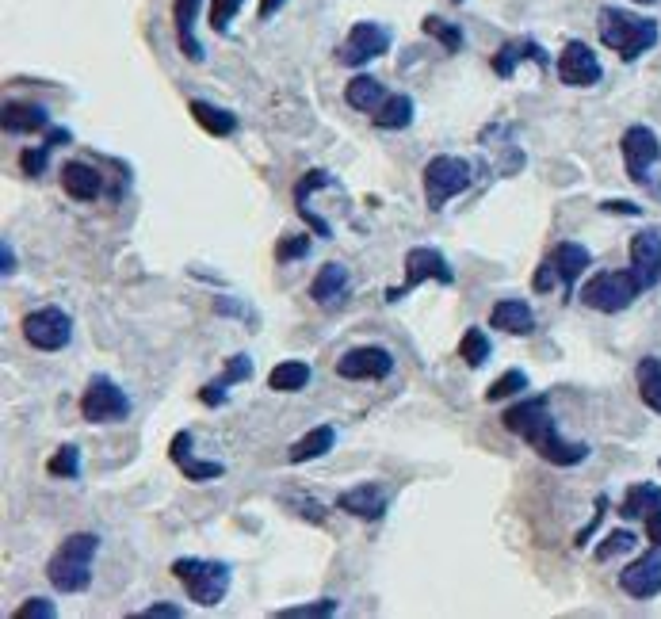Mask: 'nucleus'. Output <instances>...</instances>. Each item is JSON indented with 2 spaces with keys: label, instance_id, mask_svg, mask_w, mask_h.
Instances as JSON below:
<instances>
[{
  "label": "nucleus",
  "instance_id": "obj_24",
  "mask_svg": "<svg viewBox=\"0 0 661 619\" xmlns=\"http://www.w3.org/2000/svg\"><path fill=\"white\" fill-rule=\"evenodd\" d=\"M62 188H65V195H73L77 203H92L96 195L104 192V172L85 165V161H69L62 169Z\"/></svg>",
  "mask_w": 661,
  "mask_h": 619
},
{
  "label": "nucleus",
  "instance_id": "obj_14",
  "mask_svg": "<svg viewBox=\"0 0 661 619\" xmlns=\"http://www.w3.org/2000/svg\"><path fill=\"white\" fill-rule=\"evenodd\" d=\"M619 589L635 600H654L661 593V551H646L627 570H619Z\"/></svg>",
  "mask_w": 661,
  "mask_h": 619
},
{
  "label": "nucleus",
  "instance_id": "obj_48",
  "mask_svg": "<svg viewBox=\"0 0 661 619\" xmlns=\"http://www.w3.org/2000/svg\"><path fill=\"white\" fill-rule=\"evenodd\" d=\"M646 535H650V543H654V547H661V513L646 516Z\"/></svg>",
  "mask_w": 661,
  "mask_h": 619
},
{
  "label": "nucleus",
  "instance_id": "obj_5",
  "mask_svg": "<svg viewBox=\"0 0 661 619\" xmlns=\"http://www.w3.org/2000/svg\"><path fill=\"white\" fill-rule=\"evenodd\" d=\"M474 180L467 157H455V153H436L421 172V184H425V203L428 211H444L455 195H463Z\"/></svg>",
  "mask_w": 661,
  "mask_h": 619
},
{
  "label": "nucleus",
  "instance_id": "obj_20",
  "mask_svg": "<svg viewBox=\"0 0 661 619\" xmlns=\"http://www.w3.org/2000/svg\"><path fill=\"white\" fill-rule=\"evenodd\" d=\"M386 505H390V497H386V490L375 486V482L352 486V490H344L341 497H337V509H344V513L356 516V520H383Z\"/></svg>",
  "mask_w": 661,
  "mask_h": 619
},
{
  "label": "nucleus",
  "instance_id": "obj_31",
  "mask_svg": "<svg viewBox=\"0 0 661 619\" xmlns=\"http://www.w3.org/2000/svg\"><path fill=\"white\" fill-rule=\"evenodd\" d=\"M619 513L627 520H646V516L661 513V486H650V482L631 486L627 497H623V505H619Z\"/></svg>",
  "mask_w": 661,
  "mask_h": 619
},
{
  "label": "nucleus",
  "instance_id": "obj_45",
  "mask_svg": "<svg viewBox=\"0 0 661 619\" xmlns=\"http://www.w3.org/2000/svg\"><path fill=\"white\" fill-rule=\"evenodd\" d=\"M604 509H608V497H604V493H600L597 497V516H593V520H589V524H585V528H581V532H577V547H585V543H589V535L597 532V524H600V516H604Z\"/></svg>",
  "mask_w": 661,
  "mask_h": 619
},
{
  "label": "nucleus",
  "instance_id": "obj_40",
  "mask_svg": "<svg viewBox=\"0 0 661 619\" xmlns=\"http://www.w3.org/2000/svg\"><path fill=\"white\" fill-rule=\"evenodd\" d=\"M241 4H245V0H211V27L218 35H226V31L234 27Z\"/></svg>",
  "mask_w": 661,
  "mask_h": 619
},
{
  "label": "nucleus",
  "instance_id": "obj_9",
  "mask_svg": "<svg viewBox=\"0 0 661 619\" xmlns=\"http://www.w3.org/2000/svg\"><path fill=\"white\" fill-rule=\"evenodd\" d=\"M23 341L39 352H62L65 344L73 341V318L65 314L62 306H39L31 314H23L20 321Z\"/></svg>",
  "mask_w": 661,
  "mask_h": 619
},
{
  "label": "nucleus",
  "instance_id": "obj_2",
  "mask_svg": "<svg viewBox=\"0 0 661 619\" xmlns=\"http://www.w3.org/2000/svg\"><path fill=\"white\" fill-rule=\"evenodd\" d=\"M597 35L608 50H616L619 62H639L646 50L658 46L661 27L650 16H635V12L616 8V4H604L597 12Z\"/></svg>",
  "mask_w": 661,
  "mask_h": 619
},
{
  "label": "nucleus",
  "instance_id": "obj_30",
  "mask_svg": "<svg viewBox=\"0 0 661 619\" xmlns=\"http://www.w3.org/2000/svg\"><path fill=\"white\" fill-rule=\"evenodd\" d=\"M314 379V367L306 360H283L272 367V375H268V386L276 390V394H299L306 390Z\"/></svg>",
  "mask_w": 661,
  "mask_h": 619
},
{
  "label": "nucleus",
  "instance_id": "obj_44",
  "mask_svg": "<svg viewBox=\"0 0 661 619\" xmlns=\"http://www.w3.org/2000/svg\"><path fill=\"white\" fill-rule=\"evenodd\" d=\"M142 619H184V608L180 604H150L138 612Z\"/></svg>",
  "mask_w": 661,
  "mask_h": 619
},
{
  "label": "nucleus",
  "instance_id": "obj_50",
  "mask_svg": "<svg viewBox=\"0 0 661 619\" xmlns=\"http://www.w3.org/2000/svg\"><path fill=\"white\" fill-rule=\"evenodd\" d=\"M62 142H73V134L65 127H50L46 130V146H62Z\"/></svg>",
  "mask_w": 661,
  "mask_h": 619
},
{
  "label": "nucleus",
  "instance_id": "obj_54",
  "mask_svg": "<svg viewBox=\"0 0 661 619\" xmlns=\"http://www.w3.org/2000/svg\"><path fill=\"white\" fill-rule=\"evenodd\" d=\"M658 467H661V463H658Z\"/></svg>",
  "mask_w": 661,
  "mask_h": 619
},
{
  "label": "nucleus",
  "instance_id": "obj_52",
  "mask_svg": "<svg viewBox=\"0 0 661 619\" xmlns=\"http://www.w3.org/2000/svg\"><path fill=\"white\" fill-rule=\"evenodd\" d=\"M635 4H658V0H635Z\"/></svg>",
  "mask_w": 661,
  "mask_h": 619
},
{
  "label": "nucleus",
  "instance_id": "obj_35",
  "mask_svg": "<svg viewBox=\"0 0 661 619\" xmlns=\"http://www.w3.org/2000/svg\"><path fill=\"white\" fill-rule=\"evenodd\" d=\"M459 356H463L467 367H482V363L493 356L490 337H486L482 329H467V333H463V341H459Z\"/></svg>",
  "mask_w": 661,
  "mask_h": 619
},
{
  "label": "nucleus",
  "instance_id": "obj_7",
  "mask_svg": "<svg viewBox=\"0 0 661 619\" xmlns=\"http://www.w3.org/2000/svg\"><path fill=\"white\" fill-rule=\"evenodd\" d=\"M402 264H406V279H402V287H390V291H386V302L406 299V295H413L428 279H436L440 287H451V283H455V272H451L448 257H444L440 249H432V245H413Z\"/></svg>",
  "mask_w": 661,
  "mask_h": 619
},
{
  "label": "nucleus",
  "instance_id": "obj_18",
  "mask_svg": "<svg viewBox=\"0 0 661 619\" xmlns=\"http://www.w3.org/2000/svg\"><path fill=\"white\" fill-rule=\"evenodd\" d=\"M333 184H337V180H333V172H325V169H310L299 180V184H295L299 218L306 222V226H314V234H318L321 241H333V226H329V222H325L318 211H310V192H318V188H333Z\"/></svg>",
  "mask_w": 661,
  "mask_h": 619
},
{
  "label": "nucleus",
  "instance_id": "obj_6",
  "mask_svg": "<svg viewBox=\"0 0 661 619\" xmlns=\"http://www.w3.org/2000/svg\"><path fill=\"white\" fill-rule=\"evenodd\" d=\"M642 295L639 276L627 268V272H597L581 287V302L597 314H623L631 302Z\"/></svg>",
  "mask_w": 661,
  "mask_h": 619
},
{
  "label": "nucleus",
  "instance_id": "obj_12",
  "mask_svg": "<svg viewBox=\"0 0 661 619\" xmlns=\"http://www.w3.org/2000/svg\"><path fill=\"white\" fill-rule=\"evenodd\" d=\"M600 77H604V69H600V58L589 50V43H581V39H570V43L562 46V54H558V81L570 88H593L600 85Z\"/></svg>",
  "mask_w": 661,
  "mask_h": 619
},
{
  "label": "nucleus",
  "instance_id": "obj_34",
  "mask_svg": "<svg viewBox=\"0 0 661 619\" xmlns=\"http://www.w3.org/2000/svg\"><path fill=\"white\" fill-rule=\"evenodd\" d=\"M81 448L77 444H62V448L54 451L50 459H46V474L50 478H81Z\"/></svg>",
  "mask_w": 661,
  "mask_h": 619
},
{
  "label": "nucleus",
  "instance_id": "obj_37",
  "mask_svg": "<svg viewBox=\"0 0 661 619\" xmlns=\"http://www.w3.org/2000/svg\"><path fill=\"white\" fill-rule=\"evenodd\" d=\"M337 616V600L325 597L314 600V604H295V608H279L276 619H329Z\"/></svg>",
  "mask_w": 661,
  "mask_h": 619
},
{
  "label": "nucleus",
  "instance_id": "obj_3",
  "mask_svg": "<svg viewBox=\"0 0 661 619\" xmlns=\"http://www.w3.org/2000/svg\"><path fill=\"white\" fill-rule=\"evenodd\" d=\"M100 551V535L96 532H77L62 539V547L46 562V581L58 593H85L92 585V558Z\"/></svg>",
  "mask_w": 661,
  "mask_h": 619
},
{
  "label": "nucleus",
  "instance_id": "obj_53",
  "mask_svg": "<svg viewBox=\"0 0 661 619\" xmlns=\"http://www.w3.org/2000/svg\"><path fill=\"white\" fill-rule=\"evenodd\" d=\"M451 4H463V0H451Z\"/></svg>",
  "mask_w": 661,
  "mask_h": 619
},
{
  "label": "nucleus",
  "instance_id": "obj_23",
  "mask_svg": "<svg viewBox=\"0 0 661 619\" xmlns=\"http://www.w3.org/2000/svg\"><path fill=\"white\" fill-rule=\"evenodd\" d=\"M245 379H253V360L249 356H230L226 360V371L214 379V383H207L203 390H199V402L203 406H226V394H230V386L245 383Z\"/></svg>",
  "mask_w": 661,
  "mask_h": 619
},
{
  "label": "nucleus",
  "instance_id": "obj_27",
  "mask_svg": "<svg viewBox=\"0 0 661 619\" xmlns=\"http://www.w3.org/2000/svg\"><path fill=\"white\" fill-rule=\"evenodd\" d=\"M333 448H337V428H333V425H318V428H310L302 440H295V444H291L287 459H291V463H310V459H321V455H329Z\"/></svg>",
  "mask_w": 661,
  "mask_h": 619
},
{
  "label": "nucleus",
  "instance_id": "obj_29",
  "mask_svg": "<svg viewBox=\"0 0 661 619\" xmlns=\"http://www.w3.org/2000/svg\"><path fill=\"white\" fill-rule=\"evenodd\" d=\"M344 100H348V107L363 111V115H375L386 100V88H383V81H375V77L360 73V77H352V81H348V88H344Z\"/></svg>",
  "mask_w": 661,
  "mask_h": 619
},
{
  "label": "nucleus",
  "instance_id": "obj_38",
  "mask_svg": "<svg viewBox=\"0 0 661 619\" xmlns=\"http://www.w3.org/2000/svg\"><path fill=\"white\" fill-rule=\"evenodd\" d=\"M520 390H528V375H524L520 367H512V371H505V375L486 390V402H505L512 394H520Z\"/></svg>",
  "mask_w": 661,
  "mask_h": 619
},
{
  "label": "nucleus",
  "instance_id": "obj_17",
  "mask_svg": "<svg viewBox=\"0 0 661 619\" xmlns=\"http://www.w3.org/2000/svg\"><path fill=\"white\" fill-rule=\"evenodd\" d=\"M547 260H551V268H555L562 291H566V295H574L577 279L585 276V272H589V264H593V253H589L585 245H577V241H558Z\"/></svg>",
  "mask_w": 661,
  "mask_h": 619
},
{
  "label": "nucleus",
  "instance_id": "obj_46",
  "mask_svg": "<svg viewBox=\"0 0 661 619\" xmlns=\"http://www.w3.org/2000/svg\"><path fill=\"white\" fill-rule=\"evenodd\" d=\"M555 283H558V276H555V268H551V260H543L539 272H535V279H532V287L535 291H551Z\"/></svg>",
  "mask_w": 661,
  "mask_h": 619
},
{
  "label": "nucleus",
  "instance_id": "obj_11",
  "mask_svg": "<svg viewBox=\"0 0 661 619\" xmlns=\"http://www.w3.org/2000/svg\"><path fill=\"white\" fill-rule=\"evenodd\" d=\"M386 50H390V31H386L383 23L360 20V23H352V31H348V39H344L341 62L348 65V69H360V65L383 58Z\"/></svg>",
  "mask_w": 661,
  "mask_h": 619
},
{
  "label": "nucleus",
  "instance_id": "obj_47",
  "mask_svg": "<svg viewBox=\"0 0 661 619\" xmlns=\"http://www.w3.org/2000/svg\"><path fill=\"white\" fill-rule=\"evenodd\" d=\"M16 272V253H12V245L8 241H0V276L8 279Z\"/></svg>",
  "mask_w": 661,
  "mask_h": 619
},
{
  "label": "nucleus",
  "instance_id": "obj_8",
  "mask_svg": "<svg viewBox=\"0 0 661 619\" xmlns=\"http://www.w3.org/2000/svg\"><path fill=\"white\" fill-rule=\"evenodd\" d=\"M81 417H85L88 425H119V421H127L130 417L127 390L115 383V379H107V375H96L88 383L85 394H81Z\"/></svg>",
  "mask_w": 661,
  "mask_h": 619
},
{
  "label": "nucleus",
  "instance_id": "obj_49",
  "mask_svg": "<svg viewBox=\"0 0 661 619\" xmlns=\"http://www.w3.org/2000/svg\"><path fill=\"white\" fill-rule=\"evenodd\" d=\"M283 4H287V0H260V8H256V16H260V20H272V16H276L279 8H283Z\"/></svg>",
  "mask_w": 661,
  "mask_h": 619
},
{
  "label": "nucleus",
  "instance_id": "obj_28",
  "mask_svg": "<svg viewBox=\"0 0 661 619\" xmlns=\"http://www.w3.org/2000/svg\"><path fill=\"white\" fill-rule=\"evenodd\" d=\"M188 111H192V119L207 130L211 138H230V134L237 130V115L234 111H226V107L207 104V100H192Z\"/></svg>",
  "mask_w": 661,
  "mask_h": 619
},
{
  "label": "nucleus",
  "instance_id": "obj_43",
  "mask_svg": "<svg viewBox=\"0 0 661 619\" xmlns=\"http://www.w3.org/2000/svg\"><path fill=\"white\" fill-rule=\"evenodd\" d=\"M46 150H50V146H43V150H23L20 153V169L27 172V176H43L46 172Z\"/></svg>",
  "mask_w": 661,
  "mask_h": 619
},
{
  "label": "nucleus",
  "instance_id": "obj_4",
  "mask_svg": "<svg viewBox=\"0 0 661 619\" xmlns=\"http://www.w3.org/2000/svg\"><path fill=\"white\" fill-rule=\"evenodd\" d=\"M172 574L199 608H218L230 593V566L214 558H176Z\"/></svg>",
  "mask_w": 661,
  "mask_h": 619
},
{
  "label": "nucleus",
  "instance_id": "obj_10",
  "mask_svg": "<svg viewBox=\"0 0 661 619\" xmlns=\"http://www.w3.org/2000/svg\"><path fill=\"white\" fill-rule=\"evenodd\" d=\"M619 153H623V169H627V176H631L635 184H650V169L661 161L658 134H654L650 127H642V123H635V127L623 130Z\"/></svg>",
  "mask_w": 661,
  "mask_h": 619
},
{
  "label": "nucleus",
  "instance_id": "obj_13",
  "mask_svg": "<svg viewBox=\"0 0 661 619\" xmlns=\"http://www.w3.org/2000/svg\"><path fill=\"white\" fill-rule=\"evenodd\" d=\"M337 375L341 379H390L394 375V356L379 348V344H360V348H348L341 360H337Z\"/></svg>",
  "mask_w": 661,
  "mask_h": 619
},
{
  "label": "nucleus",
  "instance_id": "obj_33",
  "mask_svg": "<svg viewBox=\"0 0 661 619\" xmlns=\"http://www.w3.org/2000/svg\"><path fill=\"white\" fill-rule=\"evenodd\" d=\"M635 379H639V398L661 417V360L658 356H646L635 367Z\"/></svg>",
  "mask_w": 661,
  "mask_h": 619
},
{
  "label": "nucleus",
  "instance_id": "obj_39",
  "mask_svg": "<svg viewBox=\"0 0 661 619\" xmlns=\"http://www.w3.org/2000/svg\"><path fill=\"white\" fill-rule=\"evenodd\" d=\"M635 543H639L635 535L627 532V528H619V532H612L597 547V562H612L616 555H627V551H635Z\"/></svg>",
  "mask_w": 661,
  "mask_h": 619
},
{
  "label": "nucleus",
  "instance_id": "obj_41",
  "mask_svg": "<svg viewBox=\"0 0 661 619\" xmlns=\"http://www.w3.org/2000/svg\"><path fill=\"white\" fill-rule=\"evenodd\" d=\"M310 253V237L299 234V237H283L276 245V260L279 264H291V260H302Z\"/></svg>",
  "mask_w": 661,
  "mask_h": 619
},
{
  "label": "nucleus",
  "instance_id": "obj_26",
  "mask_svg": "<svg viewBox=\"0 0 661 619\" xmlns=\"http://www.w3.org/2000/svg\"><path fill=\"white\" fill-rule=\"evenodd\" d=\"M0 123H4L8 134H39V130H50V115H46V107H39V104L8 100Z\"/></svg>",
  "mask_w": 661,
  "mask_h": 619
},
{
  "label": "nucleus",
  "instance_id": "obj_1",
  "mask_svg": "<svg viewBox=\"0 0 661 619\" xmlns=\"http://www.w3.org/2000/svg\"><path fill=\"white\" fill-rule=\"evenodd\" d=\"M501 421H505V428H509L512 436H520L551 467H577V463L589 459V444L566 440L558 432V421L551 417V409H547V398H524V402L505 409Z\"/></svg>",
  "mask_w": 661,
  "mask_h": 619
},
{
  "label": "nucleus",
  "instance_id": "obj_51",
  "mask_svg": "<svg viewBox=\"0 0 661 619\" xmlns=\"http://www.w3.org/2000/svg\"><path fill=\"white\" fill-rule=\"evenodd\" d=\"M604 211H623V214H639V207H635V203H623V199H608V203H604Z\"/></svg>",
  "mask_w": 661,
  "mask_h": 619
},
{
  "label": "nucleus",
  "instance_id": "obj_22",
  "mask_svg": "<svg viewBox=\"0 0 661 619\" xmlns=\"http://www.w3.org/2000/svg\"><path fill=\"white\" fill-rule=\"evenodd\" d=\"M524 58H532L539 69H547V65H551L547 50L535 43V39H509V43H505L501 50H497V54H493V73L509 81L512 73H516V65L524 62Z\"/></svg>",
  "mask_w": 661,
  "mask_h": 619
},
{
  "label": "nucleus",
  "instance_id": "obj_21",
  "mask_svg": "<svg viewBox=\"0 0 661 619\" xmlns=\"http://www.w3.org/2000/svg\"><path fill=\"white\" fill-rule=\"evenodd\" d=\"M490 325L509 333V337H528L535 329V310L528 306V299H501L493 302Z\"/></svg>",
  "mask_w": 661,
  "mask_h": 619
},
{
  "label": "nucleus",
  "instance_id": "obj_16",
  "mask_svg": "<svg viewBox=\"0 0 661 619\" xmlns=\"http://www.w3.org/2000/svg\"><path fill=\"white\" fill-rule=\"evenodd\" d=\"M169 459L180 467L184 478H192V482H214V478H222L226 474V463H218V459H199L192 451V432L188 428H180L176 436H172L169 444Z\"/></svg>",
  "mask_w": 661,
  "mask_h": 619
},
{
  "label": "nucleus",
  "instance_id": "obj_36",
  "mask_svg": "<svg viewBox=\"0 0 661 619\" xmlns=\"http://www.w3.org/2000/svg\"><path fill=\"white\" fill-rule=\"evenodd\" d=\"M421 31L432 35V39H440L448 54H459V50H463V27H459V23H448V20H440V16H425Z\"/></svg>",
  "mask_w": 661,
  "mask_h": 619
},
{
  "label": "nucleus",
  "instance_id": "obj_25",
  "mask_svg": "<svg viewBox=\"0 0 661 619\" xmlns=\"http://www.w3.org/2000/svg\"><path fill=\"white\" fill-rule=\"evenodd\" d=\"M203 0H176L172 4V23H176V39H180V54L192 58V62H203V46L195 39V16H199Z\"/></svg>",
  "mask_w": 661,
  "mask_h": 619
},
{
  "label": "nucleus",
  "instance_id": "obj_19",
  "mask_svg": "<svg viewBox=\"0 0 661 619\" xmlns=\"http://www.w3.org/2000/svg\"><path fill=\"white\" fill-rule=\"evenodd\" d=\"M348 287H352L348 268H344L341 260H329V264H321L314 283H310V299L318 302V306H325V310H337L348 299Z\"/></svg>",
  "mask_w": 661,
  "mask_h": 619
},
{
  "label": "nucleus",
  "instance_id": "obj_42",
  "mask_svg": "<svg viewBox=\"0 0 661 619\" xmlns=\"http://www.w3.org/2000/svg\"><path fill=\"white\" fill-rule=\"evenodd\" d=\"M54 616H58V608H54V600L46 597H31L27 604H20L12 612V619H54Z\"/></svg>",
  "mask_w": 661,
  "mask_h": 619
},
{
  "label": "nucleus",
  "instance_id": "obj_15",
  "mask_svg": "<svg viewBox=\"0 0 661 619\" xmlns=\"http://www.w3.org/2000/svg\"><path fill=\"white\" fill-rule=\"evenodd\" d=\"M631 272L639 276L642 291L658 287L661 283V230L650 226V230H639L631 237Z\"/></svg>",
  "mask_w": 661,
  "mask_h": 619
},
{
  "label": "nucleus",
  "instance_id": "obj_32",
  "mask_svg": "<svg viewBox=\"0 0 661 619\" xmlns=\"http://www.w3.org/2000/svg\"><path fill=\"white\" fill-rule=\"evenodd\" d=\"M371 119H375V127L379 130H406L409 123H413V100H409L406 92L386 96L383 107H379Z\"/></svg>",
  "mask_w": 661,
  "mask_h": 619
}]
</instances>
